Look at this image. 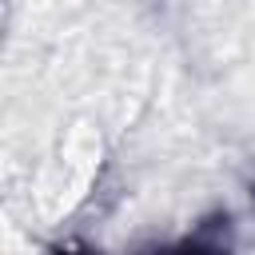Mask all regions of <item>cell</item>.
I'll return each mask as SVG.
<instances>
[{"instance_id":"cell-1","label":"cell","mask_w":255,"mask_h":255,"mask_svg":"<svg viewBox=\"0 0 255 255\" xmlns=\"http://www.w3.org/2000/svg\"><path fill=\"white\" fill-rule=\"evenodd\" d=\"M235 251V231H231V215H211L203 223H195L187 235H179L167 247H155L147 255H231Z\"/></svg>"},{"instance_id":"cell-2","label":"cell","mask_w":255,"mask_h":255,"mask_svg":"<svg viewBox=\"0 0 255 255\" xmlns=\"http://www.w3.org/2000/svg\"><path fill=\"white\" fill-rule=\"evenodd\" d=\"M48 255H100V251H92V247H84V243H60V247H52Z\"/></svg>"},{"instance_id":"cell-3","label":"cell","mask_w":255,"mask_h":255,"mask_svg":"<svg viewBox=\"0 0 255 255\" xmlns=\"http://www.w3.org/2000/svg\"><path fill=\"white\" fill-rule=\"evenodd\" d=\"M251 199H255V187H251Z\"/></svg>"}]
</instances>
